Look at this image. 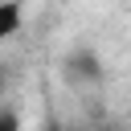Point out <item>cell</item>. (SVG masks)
Wrapping results in <instances>:
<instances>
[{
  "instance_id": "277c9868",
  "label": "cell",
  "mask_w": 131,
  "mask_h": 131,
  "mask_svg": "<svg viewBox=\"0 0 131 131\" xmlns=\"http://www.w3.org/2000/svg\"><path fill=\"white\" fill-rule=\"evenodd\" d=\"M0 94H4V74H0Z\"/></svg>"
},
{
  "instance_id": "6da1fadb",
  "label": "cell",
  "mask_w": 131,
  "mask_h": 131,
  "mask_svg": "<svg viewBox=\"0 0 131 131\" xmlns=\"http://www.w3.org/2000/svg\"><path fill=\"white\" fill-rule=\"evenodd\" d=\"M61 74L74 86H90V82H102V61H98L94 49H74V53H66Z\"/></svg>"
},
{
  "instance_id": "3957f363",
  "label": "cell",
  "mask_w": 131,
  "mask_h": 131,
  "mask_svg": "<svg viewBox=\"0 0 131 131\" xmlns=\"http://www.w3.org/2000/svg\"><path fill=\"white\" fill-rule=\"evenodd\" d=\"M0 127H16V115H0Z\"/></svg>"
},
{
  "instance_id": "7a4b0ae2",
  "label": "cell",
  "mask_w": 131,
  "mask_h": 131,
  "mask_svg": "<svg viewBox=\"0 0 131 131\" xmlns=\"http://www.w3.org/2000/svg\"><path fill=\"white\" fill-rule=\"evenodd\" d=\"M20 20H25L20 0H0V41H8L12 33H20Z\"/></svg>"
}]
</instances>
